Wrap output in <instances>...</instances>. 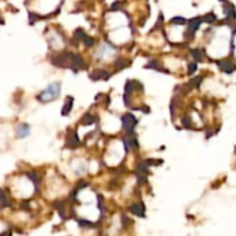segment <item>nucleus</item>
<instances>
[{
  "instance_id": "19",
  "label": "nucleus",
  "mask_w": 236,
  "mask_h": 236,
  "mask_svg": "<svg viewBox=\"0 0 236 236\" xmlns=\"http://www.w3.org/2000/svg\"><path fill=\"white\" fill-rule=\"evenodd\" d=\"M28 177H30L31 180H32V182H35V183H39V177H38V175L36 174V173H29L28 174Z\"/></svg>"
},
{
  "instance_id": "21",
  "label": "nucleus",
  "mask_w": 236,
  "mask_h": 236,
  "mask_svg": "<svg viewBox=\"0 0 236 236\" xmlns=\"http://www.w3.org/2000/svg\"><path fill=\"white\" fill-rule=\"evenodd\" d=\"M196 69H197V63H196V62H193V63H190V65H189V74H190V75H191L193 73H195Z\"/></svg>"
},
{
  "instance_id": "13",
  "label": "nucleus",
  "mask_w": 236,
  "mask_h": 236,
  "mask_svg": "<svg viewBox=\"0 0 236 236\" xmlns=\"http://www.w3.org/2000/svg\"><path fill=\"white\" fill-rule=\"evenodd\" d=\"M201 81H203V77H201V76H198V77L193 79V81L189 83V85H190V87H199V83H201Z\"/></svg>"
},
{
  "instance_id": "2",
  "label": "nucleus",
  "mask_w": 236,
  "mask_h": 236,
  "mask_svg": "<svg viewBox=\"0 0 236 236\" xmlns=\"http://www.w3.org/2000/svg\"><path fill=\"white\" fill-rule=\"evenodd\" d=\"M137 123L136 118L132 114H126L124 116H122V124L123 129L127 131L128 134H130L135 129V124Z\"/></svg>"
},
{
  "instance_id": "10",
  "label": "nucleus",
  "mask_w": 236,
  "mask_h": 236,
  "mask_svg": "<svg viewBox=\"0 0 236 236\" xmlns=\"http://www.w3.org/2000/svg\"><path fill=\"white\" fill-rule=\"evenodd\" d=\"M225 10H226V14H227V18L229 20H235L236 18V12L235 8L233 5H228V6H225Z\"/></svg>"
},
{
  "instance_id": "15",
  "label": "nucleus",
  "mask_w": 236,
  "mask_h": 236,
  "mask_svg": "<svg viewBox=\"0 0 236 236\" xmlns=\"http://www.w3.org/2000/svg\"><path fill=\"white\" fill-rule=\"evenodd\" d=\"M148 67H149V68H154V69H158V70H160V71H164V70H162V68H161V67L158 65L157 60H151V61H150V63L148 65Z\"/></svg>"
},
{
  "instance_id": "20",
  "label": "nucleus",
  "mask_w": 236,
  "mask_h": 236,
  "mask_svg": "<svg viewBox=\"0 0 236 236\" xmlns=\"http://www.w3.org/2000/svg\"><path fill=\"white\" fill-rule=\"evenodd\" d=\"M79 226H82V227H91V226H92V224L89 222V221H87V220H79Z\"/></svg>"
},
{
  "instance_id": "18",
  "label": "nucleus",
  "mask_w": 236,
  "mask_h": 236,
  "mask_svg": "<svg viewBox=\"0 0 236 236\" xmlns=\"http://www.w3.org/2000/svg\"><path fill=\"white\" fill-rule=\"evenodd\" d=\"M172 23H175V24H184L185 23V20L181 16H176V18H172Z\"/></svg>"
},
{
  "instance_id": "3",
  "label": "nucleus",
  "mask_w": 236,
  "mask_h": 236,
  "mask_svg": "<svg viewBox=\"0 0 236 236\" xmlns=\"http://www.w3.org/2000/svg\"><path fill=\"white\" fill-rule=\"evenodd\" d=\"M67 145L70 146V148H76L79 145V140L76 135V132H73V134H69L67 136V140H66Z\"/></svg>"
},
{
  "instance_id": "11",
  "label": "nucleus",
  "mask_w": 236,
  "mask_h": 236,
  "mask_svg": "<svg viewBox=\"0 0 236 236\" xmlns=\"http://www.w3.org/2000/svg\"><path fill=\"white\" fill-rule=\"evenodd\" d=\"M191 55H193V60L197 62L203 61V59H204V55H203L201 51H199V50H193L191 51Z\"/></svg>"
},
{
  "instance_id": "9",
  "label": "nucleus",
  "mask_w": 236,
  "mask_h": 236,
  "mask_svg": "<svg viewBox=\"0 0 236 236\" xmlns=\"http://www.w3.org/2000/svg\"><path fill=\"white\" fill-rule=\"evenodd\" d=\"M73 103H74V99H73L71 97H68L67 100H66V104L62 107V111H61L62 115H67V114L69 113L71 107H73Z\"/></svg>"
},
{
  "instance_id": "12",
  "label": "nucleus",
  "mask_w": 236,
  "mask_h": 236,
  "mask_svg": "<svg viewBox=\"0 0 236 236\" xmlns=\"http://www.w3.org/2000/svg\"><path fill=\"white\" fill-rule=\"evenodd\" d=\"M93 121H95V119H93V116L91 115V114H85L84 115V118H83V120H82V122L84 123V124H87V126H89V124H91V123H93Z\"/></svg>"
},
{
  "instance_id": "8",
  "label": "nucleus",
  "mask_w": 236,
  "mask_h": 236,
  "mask_svg": "<svg viewBox=\"0 0 236 236\" xmlns=\"http://www.w3.org/2000/svg\"><path fill=\"white\" fill-rule=\"evenodd\" d=\"M201 21H203V18H193V20H190V24H189V31L190 32H195L199 26L201 24Z\"/></svg>"
},
{
  "instance_id": "22",
  "label": "nucleus",
  "mask_w": 236,
  "mask_h": 236,
  "mask_svg": "<svg viewBox=\"0 0 236 236\" xmlns=\"http://www.w3.org/2000/svg\"><path fill=\"white\" fill-rule=\"evenodd\" d=\"M182 122H183V126L184 127H187V128H189L190 126H191V122H190V119L188 118V116H184L183 120H182Z\"/></svg>"
},
{
  "instance_id": "6",
  "label": "nucleus",
  "mask_w": 236,
  "mask_h": 236,
  "mask_svg": "<svg viewBox=\"0 0 236 236\" xmlns=\"http://www.w3.org/2000/svg\"><path fill=\"white\" fill-rule=\"evenodd\" d=\"M90 77L93 79V81H97V79H107L108 73L105 71V70H95L92 74H90Z\"/></svg>"
},
{
  "instance_id": "16",
  "label": "nucleus",
  "mask_w": 236,
  "mask_h": 236,
  "mask_svg": "<svg viewBox=\"0 0 236 236\" xmlns=\"http://www.w3.org/2000/svg\"><path fill=\"white\" fill-rule=\"evenodd\" d=\"M127 66V61H124V60H122V59H118L116 60V62H115V67L116 68H119V69H122V68H124Z\"/></svg>"
},
{
  "instance_id": "5",
  "label": "nucleus",
  "mask_w": 236,
  "mask_h": 236,
  "mask_svg": "<svg viewBox=\"0 0 236 236\" xmlns=\"http://www.w3.org/2000/svg\"><path fill=\"white\" fill-rule=\"evenodd\" d=\"M129 211L132 214L137 215V217H144V206H143V204H134V205L130 206Z\"/></svg>"
},
{
  "instance_id": "17",
  "label": "nucleus",
  "mask_w": 236,
  "mask_h": 236,
  "mask_svg": "<svg viewBox=\"0 0 236 236\" xmlns=\"http://www.w3.org/2000/svg\"><path fill=\"white\" fill-rule=\"evenodd\" d=\"M83 43L85 44V46H92L93 45V38H91V37H87V36H84V38H83V40H82Z\"/></svg>"
},
{
  "instance_id": "4",
  "label": "nucleus",
  "mask_w": 236,
  "mask_h": 236,
  "mask_svg": "<svg viewBox=\"0 0 236 236\" xmlns=\"http://www.w3.org/2000/svg\"><path fill=\"white\" fill-rule=\"evenodd\" d=\"M219 67L224 70V71H226V73H232L233 70L235 69L234 63L232 61H229V60H222V61H220L219 62Z\"/></svg>"
},
{
  "instance_id": "7",
  "label": "nucleus",
  "mask_w": 236,
  "mask_h": 236,
  "mask_svg": "<svg viewBox=\"0 0 236 236\" xmlns=\"http://www.w3.org/2000/svg\"><path fill=\"white\" fill-rule=\"evenodd\" d=\"M29 132H30V127L28 124H21L18 128V131H16L18 137H20V138H23V137L28 136Z\"/></svg>"
},
{
  "instance_id": "1",
  "label": "nucleus",
  "mask_w": 236,
  "mask_h": 236,
  "mask_svg": "<svg viewBox=\"0 0 236 236\" xmlns=\"http://www.w3.org/2000/svg\"><path fill=\"white\" fill-rule=\"evenodd\" d=\"M59 95H60V83L59 82H54V83L50 84L49 87H46L37 98H38L39 101L47 103V101H51L53 99H55Z\"/></svg>"
},
{
  "instance_id": "14",
  "label": "nucleus",
  "mask_w": 236,
  "mask_h": 236,
  "mask_svg": "<svg viewBox=\"0 0 236 236\" xmlns=\"http://www.w3.org/2000/svg\"><path fill=\"white\" fill-rule=\"evenodd\" d=\"M215 20H217V18H215V15H214V14H207L206 16H204V18H203V21H205V22H206V23H209V24L213 23Z\"/></svg>"
},
{
  "instance_id": "23",
  "label": "nucleus",
  "mask_w": 236,
  "mask_h": 236,
  "mask_svg": "<svg viewBox=\"0 0 236 236\" xmlns=\"http://www.w3.org/2000/svg\"><path fill=\"white\" fill-rule=\"evenodd\" d=\"M79 187H82V188H83V187H87V183H83V182H82V183H79ZM77 191H79V188H76V189H75V191H74V193H77Z\"/></svg>"
}]
</instances>
